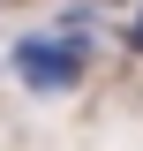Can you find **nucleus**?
<instances>
[{
    "mask_svg": "<svg viewBox=\"0 0 143 151\" xmlns=\"http://www.w3.org/2000/svg\"><path fill=\"white\" fill-rule=\"evenodd\" d=\"M8 68H15L23 91L60 98V91L83 83V68H90V38H68V30H23L15 45H8Z\"/></svg>",
    "mask_w": 143,
    "mask_h": 151,
    "instance_id": "f257e3e1",
    "label": "nucleus"
},
{
    "mask_svg": "<svg viewBox=\"0 0 143 151\" xmlns=\"http://www.w3.org/2000/svg\"><path fill=\"white\" fill-rule=\"evenodd\" d=\"M121 38H128V53H143V15H128V23H121Z\"/></svg>",
    "mask_w": 143,
    "mask_h": 151,
    "instance_id": "f03ea898",
    "label": "nucleus"
}]
</instances>
